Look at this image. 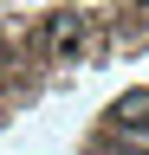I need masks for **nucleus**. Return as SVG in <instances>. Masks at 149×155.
I'll return each instance as SVG.
<instances>
[{"instance_id":"1","label":"nucleus","mask_w":149,"mask_h":155,"mask_svg":"<svg viewBox=\"0 0 149 155\" xmlns=\"http://www.w3.org/2000/svg\"><path fill=\"white\" fill-rule=\"evenodd\" d=\"M78 39H84V19H78V13H65V19H52V52H71Z\"/></svg>"},{"instance_id":"2","label":"nucleus","mask_w":149,"mask_h":155,"mask_svg":"<svg viewBox=\"0 0 149 155\" xmlns=\"http://www.w3.org/2000/svg\"><path fill=\"white\" fill-rule=\"evenodd\" d=\"M0 52H7V39H0Z\"/></svg>"}]
</instances>
